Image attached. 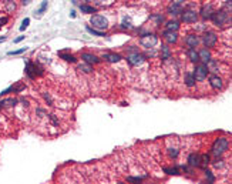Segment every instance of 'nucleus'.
Here are the masks:
<instances>
[{
	"mask_svg": "<svg viewBox=\"0 0 232 184\" xmlns=\"http://www.w3.org/2000/svg\"><path fill=\"white\" fill-rule=\"evenodd\" d=\"M228 147H229V141H228L227 137H219V139H216L214 141V144L211 147V153L218 157V156H221V154L227 151Z\"/></svg>",
	"mask_w": 232,
	"mask_h": 184,
	"instance_id": "obj_1",
	"label": "nucleus"
},
{
	"mask_svg": "<svg viewBox=\"0 0 232 184\" xmlns=\"http://www.w3.org/2000/svg\"><path fill=\"white\" fill-rule=\"evenodd\" d=\"M211 20L214 22L215 26H224L225 23L229 20L231 22V17H228V11L225 10H214L212 16H211Z\"/></svg>",
	"mask_w": 232,
	"mask_h": 184,
	"instance_id": "obj_2",
	"label": "nucleus"
},
{
	"mask_svg": "<svg viewBox=\"0 0 232 184\" xmlns=\"http://www.w3.org/2000/svg\"><path fill=\"white\" fill-rule=\"evenodd\" d=\"M90 23L93 24L94 29H100V30H105L108 27V20L104 16H100V14H94L90 19Z\"/></svg>",
	"mask_w": 232,
	"mask_h": 184,
	"instance_id": "obj_3",
	"label": "nucleus"
},
{
	"mask_svg": "<svg viewBox=\"0 0 232 184\" xmlns=\"http://www.w3.org/2000/svg\"><path fill=\"white\" fill-rule=\"evenodd\" d=\"M144 60H145V56L138 53V51H134V53L127 56V61H128L130 66H140L144 63Z\"/></svg>",
	"mask_w": 232,
	"mask_h": 184,
	"instance_id": "obj_4",
	"label": "nucleus"
},
{
	"mask_svg": "<svg viewBox=\"0 0 232 184\" xmlns=\"http://www.w3.org/2000/svg\"><path fill=\"white\" fill-rule=\"evenodd\" d=\"M216 42H218V36L214 32H206L202 36V43L205 47H215Z\"/></svg>",
	"mask_w": 232,
	"mask_h": 184,
	"instance_id": "obj_5",
	"label": "nucleus"
},
{
	"mask_svg": "<svg viewBox=\"0 0 232 184\" xmlns=\"http://www.w3.org/2000/svg\"><path fill=\"white\" fill-rule=\"evenodd\" d=\"M140 43H141V46H144L147 49H152L158 43V37H157L155 34H145V36L141 37Z\"/></svg>",
	"mask_w": 232,
	"mask_h": 184,
	"instance_id": "obj_6",
	"label": "nucleus"
},
{
	"mask_svg": "<svg viewBox=\"0 0 232 184\" xmlns=\"http://www.w3.org/2000/svg\"><path fill=\"white\" fill-rule=\"evenodd\" d=\"M181 19H182L184 23H195L198 20V13L195 10H192V9H187V10L182 11Z\"/></svg>",
	"mask_w": 232,
	"mask_h": 184,
	"instance_id": "obj_7",
	"label": "nucleus"
},
{
	"mask_svg": "<svg viewBox=\"0 0 232 184\" xmlns=\"http://www.w3.org/2000/svg\"><path fill=\"white\" fill-rule=\"evenodd\" d=\"M194 77H195V80H198V81H202V80H205L206 79V74H208V69H206V64L204 63V64H198L197 67H195V70H194Z\"/></svg>",
	"mask_w": 232,
	"mask_h": 184,
	"instance_id": "obj_8",
	"label": "nucleus"
},
{
	"mask_svg": "<svg viewBox=\"0 0 232 184\" xmlns=\"http://www.w3.org/2000/svg\"><path fill=\"white\" fill-rule=\"evenodd\" d=\"M198 43H200V37L197 34H194V33H191V34H188L185 37V44L188 46L189 49H195L198 46Z\"/></svg>",
	"mask_w": 232,
	"mask_h": 184,
	"instance_id": "obj_9",
	"label": "nucleus"
},
{
	"mask_svg": "<svg viewBox=\"0 0 232 184\" xmlns=\"http://www.w3.org/2000/svg\"><path fill=\"white\" fill-rule=\"evenodd\" d=\"M209 84L212 89H215V90H219L224 87V81L219 76H216V74H211L209 76Z\"/></svg>",
	"mask_w": 232,
	"mask_h": 184,
	"instance_id": "obj_10",
	"label": "nucleus"
},
{
	"mask_svg": "<svg viewBox=\"0 0 232 184\" xmlns=\"http://www.w3.org/2000/svg\"><path fill=\"white\" fill-rule=\"evenodd\" d=\"M212 13H214V7L212 5H204L202 6V9L200 11V16L204 19V20H209L211 16H212Z\"/></svg>",
	"mask_w": 232,
	"mask_h": 184,
	"instance_id": "obj_11",
	"label": "nucleus"
},
{
	"mask_svg": "<svg viewBox=\"0 0 232 184\" xmlns=\"http://www.w3.org/2000/svg\"><path fill=\"white\" fill-rule=\"evenodd\" d=\"M168 14H171V16H178L182 13V5H178V3H171V5L168 6Z\"/></svg>",
	"mask_w": 232,
	"mask_h": 184,
	"instance_id": "obj_12",
	"label": "nucleus"
},
{
	"mask_svg": "<svg viewBox=\"0 0 232 184\" xmlns=\"http://www.w3.org/2000/svg\"><path fill=\"white\" fill-rule=\"evenodd\" d=\"M162 37L165 39L169 44H174V43H177V40H178V34H177V32H169V30H165V32L162 33Z\"/></svg>",
	"mask_w": 232,
	"mask_h": 184,
	"instance_id": "obj_13",
	"label": "nucleus"
},
{
	"mask_svg": "<svg viewBox=\"0 0 232 184\" xmlns=\"http://www.w3.org/2000/svg\"><path fill=\"white\" fill-rule=\"evenodd\" d=\"M188 164L189 167H200L201 166V157L197 153H191L188 156Z\"/></svg>",
	"mask_w": 232,
	"mask_h": 184,
	"instance_id": "obj_14",
	"label": "nucleus"
},
{
	"mask_svg": "<svg viewBox=\"0 0 232 184\" xmlns=\"http://www.w3.org/2000/svg\"><path fill=\"white\" fill-rule=\"evenodd\" d=\"M81 59L84 60L86 63H88V64H97V63H100V59L96 54H91V53H83L81 54Z\"/></svg>",
	"mask_w": 232,
	"mask_h": 184,
	"instance_id": "obj_15",
	"label": "nucleus"
},
{
	"mask_svg": "<svg viewBox=\"0 0 232 184\" xmlns=\"http://www.w3.org/2000/svg\"><path fill=\"white\" fill-rule=\"evenodd\" d=\"M24 70H26V74L30 77V79H34V77L37 76V74H36V64H34V63L27 61V63H26V69H24Z\"/></svg>",
	"mask_w": 232,
	"mask_h": 184,
	"instance_id": "obj_16",
	"label": "nucleus"
},
{
	"mask_svg": "<svg viewBox=\"0 0 232 184\" xmlns=\"http://www.w3.org/2000/svg\"><path fill=\"white\" fill-rule=\"evenodd\" d=\"M103 59H105L110 63H118L120 60H121V56L115 54V53H105V54H103Z\"/></svg>",
	"mask_w": 232,
	"mask_h": 184,
	"instance_id": "obj_17",
	"label": "nucleus"
},
{
	"mask_svg": "<svg viewBox=\"0 0 232 184\" xmlns=\"http://www.w3.org/2000/svg\"><path fill=\"white\" fill-rule=\"evenodd\" d=\"M198 56H200V60H202L205 64L211 60V51L208 49H202L200 53H198Z\"/></svg>",
	"mask_w": 232,
	"mask_h": 184,
	"instance_id": "obj_18",
	"label": "nucleus"
},
{
	"mask_svg": "<svg viewBox=\"0 0 232 184\" xmlns=\"http://www.w3.org/2000/svg\"><path fill=\"white\" fill-rule=\"evenodd\" d=\"M171 57V50H169V47H168L167 44H162L161 46V60H168Z\"/></svg>",
	"mask_w": 232,
	"mask_h": 184,
	"instance_id": "obj_19",
	"label": "nucleus"
},
{
	"mask_svg": "<svg viewBox=\"0 0 232 184\" xmlns=\"http://www.w3.org/2000/svg\"><path fill=\"white\" fill-rule=\"evenodd\" d=\"M187 56H188V59L192 61V63H197L198 60H200V56H198V51L195 49H188L187 51Z\"/></svg>",
	"mask_w": 232,
	"mask_h": 184,
	"instance_id": "obj_20",
	"label": "nucleus"
},
{
	"mask_svg": "<svg viewBox=\"0 0 232 184\" xmlns=\"http://www.w3.org/2000/svg\"><path fill=\"white\" fill-rule=\"evenodd\" d=\"M80 10L81 13H86V14H91V13H96L97 9L93 7V6H88V5H80Z\"/></svg>",
	"mask_w": 232,
	"mask_h": 184,
	"instance_id": "obj_21",
	"label": "nucleus"
},
{
	"mask_svg": "<svg viewBox=\"0 0 232 184\" xmlns=\"http://www.w3.org/2000/svg\"><path fill=\"white\" fill-rule=\"evenodd\" d=\"M165 26H167V30H169V32H177L179 29V23L177 22V20H171V22H168Z\"/></svg>",
	"mask_w": 232,
	"mask_h": 184,
	"instance_id": "obj_22",
	"label": "nucleus"
},
{
	"mask_svg": "<svg viewBox=\"0 0 232 184\" xmlns=\"http://www.w3.org/2000/svg\"><path fill=\"white\" fill-rule=\"evenodd\" d=\"M185 84L188 87H194L195 86V77L192 73H187L185 74Z\"/></svg>",
	"mask_w": 232,
	"mask_h": 184,
	"instance_id": "obj_23",
	"label": "nucleus"
},
{
	"mask_svg": "<svg viewBox=\"0 0 232 184\" xmlns=\"http://www.w3.org/2000/svg\"><path fill=\"white\" fill-rule=\"evenodd\" d=\"M59 56H60V57H61L63 60H66V61L76 63V57H74L73 54H67V53H64V51H59Z\"/></svg>",
	"mask_w": 232,
	"mask_h": 184,
	"instance_id": "obj_24",
	"label": "nucleus"
},
{
	"mask_svg": "<svg viewBox=\"0 0 232 184\" xmlns=\"http://www.w3.org/2000/svg\"><path fill=\"white\" fill-rule=\"evenodd\" d=\"M23 89H24V86H17V87L10 86L9 89H6V90H3V92L0 93V96H6V94H9L10 92H22Z\"/></svg>",
	"mask_w": 232,
	"mask_h": 184,
	"instance_id": "obj_25",
	"label": "nucleus"
},
{
	"mask_svg": "<svg viewBox=\"0 0 232 184\" xmlns=\"http://www.w3.org/2000/svg\"><path fill=\"white\" fill-rule=\"evenodd\" d=\"M206 69H208V71H216V69H218V60L211 59L209 61L206 63Z\"/></svg>",
	"mask_w": 232,
	"mask_h": 184,
	"instance_id": "obj_26",
	"label": "nucleus"
},
{
	"mask_svg": "<svg viewBox=\"0 0 232 184\" xmlns=\"http://www.w3.org/2000/svg\"><path fill=\"white\" fill-rule=\"evenodd\" d=\"M78 70L84 71V73H91V71H93V67L88 64V63H84V64H80V66H78Z\"/></svg>",
	"mask_w": 232,
	"mask_h": 184,
	"instance_id": "obj_27",
	"label": "nucleus"
},
{
	"mask_svg": "<svg viewBox=\"0 0 232 184\" xmlns=\"http://www.w3.org/2000/svg\"><path fill=\"white\" fill-rule=\"evenodd\" d=\"M86 29H87V32H88V33H91V34H94V36H100V37H101V36H105V34H104L103 32H100V30H96L94 27L87 26Z\"/></svg>",
	"mask_w": 232,
	"mask_h": 184,
	"instance_id": "obj_28",
	"label": "nucleus"
},
{
	"mask_svg": "<svg viewBox=\"0 0 232 184\" xmlns=\"http://www.w3.org/2000/svg\"><path fill=\"white\" fill-rule=\"evenodd\" d=\"M2 103V106H14V104H17V100L16 98H6V100H3V101H0Z\"/></svg>",
	"mask_w": 232,
	"mask_h": 184,
	"instance_id": "obj_29",
	"label": "nucleus"
},
{
	"mask_svg": "<svg viewBox=\"0 0 232 184\" xmlns=\"http://www.w3.org/2000/svg\"><path fill=\"white\" fill-rule=\"evenodd\" d=\"M201 157V166L200 167H204V166H206V164H209L211 163V158L208 154H202V156H200Z\"/></svg>",
	"mask_w": 232,
	"mask_h": 184,
	"instance_id": "obj_30",
	"label": "nucleus"
},
{
	"mask_svg": "<svg viewBox=\"0 0 232 184\" xmlns=\"http://www.w3.org/2000/svg\"><path fill=\"white\" fill-rule=\"evenodd\" d=\"M164 171L167 174H172V176H177V174H179V170L178 167H171V168H164Z\"/></svg>",
	"mask_w": 232,
	"mask_h": 184,
	"instance_id": "obj_31",
	"label": "nucleus"
},
{
	"mask_svg": "<svg viewBox=\"0 0 232 184\" xmlns=\"http://www.w3.org/2000/svg\"><path fill=\"white\" fill-rule=\"evenodd\" d=\"M46 9H47V0H43L41 5H40V7H38V10H37V14H43L44 11H46Z\"/></svg>",
	"mask_w": 232,
	"mask_h": 184,
	"instance_id": "obj_32",
	"label": "nucleus"
},
{
	"mask_svg": "<svg viewBox=\"0 0 232 184\" xmlns=\"http://www.w3.org/2000/svg\"><path fill=\"white\" fill-rule=\"evenodd\" d=\"M121 27H123V29H131V27H133L131 20L127 19V17H124V20H123V23H121Z\"/></svg>",
	"mask_w": 232,
	"mask_h": 184,
	"instance_id": "obj_33",
	"label": "nucleus"
},
{
	"mask_svg": "<svg viewBox=\"0 0 232 184\" xmlns=\"http://www.w3.org/2000/svg\"><path fill=\"white\" fill-rule=\"evenodd\" d=\"M27 50V47H22V49H19V50H11V51H9V56H17V54H22V53H24Z\"/></svg>",
	"mask_w": 232,
	"mask_h": 184,
	"instance_id": "obj_34",
	"label": "nucleus"
},
{
	"mask_svg": "<svg viewBox=\"0 0 232 184\" xmlns=\"http://www.w3.org/2000/svg\"><path fill=\"white\" fill-rule=\"evenodd\" d=\"M151 19L155 20L157 24H160V23L164 22V16H162V14H154V16H151Z\"/></svg>",
	"mask_w": 232,
	"mask_h": 184,
	"instance_id": "obj_35",
	"label": "nucleus"
},
{
	"mask_svg": "<svg viewBox=\"0 0 232 184\" xmlns=\"http://www.w3.org/2000/svg\"><path fill=\"white\" fill-rule=\"evenodd\" d=\"M224 10L231 13V10H232V0H227V2H225V5H224Z\"/></svg>",
	"mask_w": 232,
	"mask_h": 184,
	"instance_id": "obj_36",
	"label": "nucleus"
},
{
	"mask_svg": "<svg viewBox=\"0 0 232 184\" xmlns=\"http://www.w3.org/2000/svg\"><path fill=\"white\" fill-rule=\"evenodd\" d=\"M205 176H206V179H208V181H209V183H212V181L215 180V177H214L212 171H209V170H205Z\"/></svg>",
	"mask_w": 232,
	"mask_h": 184,
	"instance_id": "obj_37",
	"label": "nucleus"
},
{
	"mask_svg": "<svg viewBox=\"0 0 232 184\" xmlns=\"http://www.w3.org/2000/svg\"><path fill=\"white\" fill-rule=\"evenodd\" d=\"M29 23H30V19H24V20H23L22 26H20V30H22V32H24L27 27H29Z\"/></svg>",
	"mask_w": 232,
	"mask_h": 184,
	"instance_id": "obj_38",
	"label": "nucleus"
},
{
	"mask_svg": "<svg viewBox=\"0 0 232 184\" xmlns=\"http://www.w3.org/2000/svg\"><path fill=\"white\" fill-rule=\"evenodd\" d=\"M169 157H172V158H177L178 157V150L177 148H169Z\"/></svg>",
	"mask_w": 232,
	"mask_h": 184,
	"instance_id": "obj_39",
	"label": "nucleus"
},
{
	"mask_svg": "<svg viewBox=\"0 0 232 184\" xmlns=\"http://www.w3.org/2000/svg\"><path fill=\"white\" fill-rule=\"evenodd\" d=\"M43 96H44V100H46V101L49 103V106H53V100H51V97H50L49 93H44Z\"/></svg>",
	"mask_w": 232,
	"mask_h": 184,
	"instance_id": "obj_40",
	"label": "nucleus"
},
{
	"mask_svg": "<svg viewBox=\"0 0 232 184\" xmlns=\"http://www.w3.org/2000/svg\"><path fill=\"white\" fill-rule=\"evenodd\" d=\"M142 179H144V177H127V180H128V181H135V183H140V181H142Z\"/></svg>",
	"mask_w": 232,
	"mask_h": 184,
	"instance_id": "obj_41",
	"label": "nucleus"
},
{
	"mask_svg": "<svg viewBox=\"0 0 232 184\" xmlns=\"http://www.w3.org/2000/svg\"><path fill=\"white\" fill-rule=\"evenodd\" d=\"M7 22H9V19H7V17H2V19H0V27H3Z\"/></svg>",
	"mask_w": 232,
	"mask_h": 184,
	"instance_id": "obj_42",
	"label": "nucleus"
},
{
	"mask_svg": "<svg viewBox=\"0 0 232 184\" xmlns=\"http://www.w3.org/2000/svg\"><path fill=\"white\" fill-rule=\"evenodd\" d=\"M50 120L53 121V124H54V126H59V121H57V119L54 117V114H50Z\"/></svg>",
	"mask_w": 232,
	"mask_h": 184,
	"instance_id": "obj_43",
	"label": "nucleus"
},
{
	"mask_svg": "<svg viewBox=\"0 0 232 184\" xmlns=\"http://www.w3.org/2000/svg\"><path fill=\"white\" fill-rule=\"evenodd\" d=\"M14 7H16V6H14V3H13V2H9V6H7V10H14Z\"/></svg>",
	"mask_w": 232,
	"mask_h": 184,
	"instance_id": "obj_44",
	"label": "nucleus"
},
{
	"mask_svg": "<svg viewBox=\"0 0 232 184\" xmlns=\"http://www.w3.org/2000/svg\"><path fill=\"white\" fill-rule=\"evenodd\" d=\"M23 39H24V36H20V37H17V39H14V43H20Z\"/></svg>",
	"mask_w": 232,
	"mask_h": 184,
	"instance_id": "obj_45",
	"label": "nucleus"
},
{
	"mask_svg": "<svg viewBox=\"0 0 232 184\" xmlns=\"http://www.w3.org/2000/svg\"><path fill=\"white\" fill-rule=\"evenodd\" d=\"M20 101H22V103L24 104V106H26V107H27V106H29V100H26V98H22V100H20Z\"/></svg>",
	"mask_w": 232,
	"mask_h": 184,
	"instance_id": "obj_46",
	"label": "nucleus"
},
{
	"mask_svg": "<svg viewBox=\"0 0 232 184\" xmlns=\"http://www.w3.org/2000/svg\"><path fill=\"white\" fill-rule=\"evenodd\" d=\"M184 2H187V0H172V3H178V5H182Z\"/></svg>",
	"mask_w": 232,
	"mask_h": 184,
	"instance_id": "obj_47",
	"label": "nucleus"
},
{
	"mask_svg": "<svg viewBox=\"0 0 232 184\" xmlns=\"http://www.w3.org/2000/svg\"><path fill=\"white\" fill-rule=\"evenodd\" d=\"M6 40V37H0V43H2V42H5Z\"/></svg>",
	"mask_w": 232,
	"mask_h": 184,
	"instance_id": "obj_48",
	"label": "nucleus"
},
{
	"mask_svg": "<svg viewBox=\"0 0 232 184\" xmlns=\"http://www.w3.org/2000/svg\"><path fill=\"white\" fill-rule=\"evenodd\" d=\"M2 107H3V106H2V103H0V110H2Z\"/></svg>",
	"mask_w": 232,
	"mask_h": 184,
	"instance_id": "obj_49",
	"label": "nucleus"
},
{
	"mask_svg": "<svg viewBox=\"0 0 232 184\" xmlns=\"http://www.w3.org/2000/svg\"><path fill=\"white\" fill-rule=\"evenodd\" d=\"M83 2H88V0H83Z\"/></svg>",
	"mask_w": 232,
	"mask_h": 184,
	"instance_id": "obj_50",
	"label": "nucleus"
}]
</instances>
